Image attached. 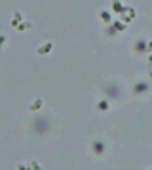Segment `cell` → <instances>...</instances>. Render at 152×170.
<instances>
[{"label": "cell", "mask_w": 152, "mask_h": 170, "mask_svg": "<svg viewBox=\"0 0 152 170\" xmlns=\"http://www.w3.org/2000/svg\"><path fill=\"white\" fill-rule=\"evenodd\" d=\"M106 34H108L110 38H114L116 34H118V30H116V27L112 25V23H110V25H106Z\"/></svg>", "instance_id": "9c48e42d"}, {"label": "cell", "mask_w": 152, "mask_h": 170, "mask_svg": "<svg viewBox=\"0 0 152 170\" xmlns=\"http://www.w3.org/2000/svg\"><path fill=\"white\" fill-rule=\"evenodd\" d=\"M133 91H135V93H139V95H143V93H146V91H148V83L146 81H139V83L133 85Z\"/></svg>", "instance_id": "277c9868"}, {"label": "cell", "mask_w": 152, "mask_h": 170, "mask_svg": "<svg viewBox=\"0 0 152 170\" xmlns=\"http://www.w3.org/2000/svg\"><path fill=\"white\" fill-rule=\"evenodd\" d=\"M146 53H152V40L146 42Z\"/></svg>", "instance_id": "9a60e30c"}, {"label": "cell", "mask_w": 152, "mask_h": 170, "mask_svg": "<svg viewBox=\"0 0 152 170\" xmlns=\"http://www.w3.org/2000/svg\"><path fill=\"white\" fill-rule=\"evenodd\" d=\"M99 111H108V108H110V102H108L106 98H101L99 102H97V106H95Z\"/></svg>", "instance_id": "8992f818"}, {"label": "cell", "mask_w": 152, "mask_h": 170, "mask_svg": "<svg viewBox=\"0 0 152 170\" xmlns=\"http://www.w3.org/2000/svg\"><path fill=\"white\" fill-rule=\"evenodd\" d=\"M99 19H101L103 23H106V25H110V23H112V15H110V11L101 9V11H99Z\"/></svg>", "instance_id": "5b68a950"}, {"label": "cell", "mask_w": 152, "mask_h": 170, "mask_svg": "<svg viewBox=\"0 0 152 170\" xmlns=\"http://www.w3.org/2000/svg\"><path fill=\"white\" fill-rule=\"evenodd\" d=\"M137 51H146V42L145 40H141L139 43H137V47H135Z\"/></svg>", "instance_id": "8fae6325"}, {"label": "cell", "mask_w": 152, "mask_h": 170, "mask_svg": "<svg viewBox=\"0 0 152 170\" xmlns=\"http://www.w3.org/2000/svg\"><path fill=\"white\" fill-rule=\"evenodd\" d=\"M19 23H23V13H21V11H15V13H14V19H12V27L15 28Z\"/></svg>", "instance_id": "52a82bcc"}, {"label": "cell", "mask_w": 152, "mask_h": 170, "mask_svg": "<svg viewBox=\"0 0 152 170\" xmlns=\"http://www.w3.org/2000/svg\"><path fill=\"white\" fill-rule=\"evenodd\" d=\"M51 49H53V42H46V43H42L40 47L36 49V53H38V55H48Z\"/></svg>", "instance_id": "3957f363"}, {"label": "cell", "mask_w": 152, "mask_h": 170, "mask_svg": "<svg viewBox=\"0 0 152 170\" xmlns=\"http://www.w3.org/2000/svg\"><path fill=\"white\" fill-rule=\"evenodd\" d=\"M120 19H124V23H126V25H127V23L131 21L133 17H129V15H124V13H120Z\"/></svg>", "instance_id": "4fadbf2b"}, {"label": "cell", "mask_w": 152, "mask_h": 170, "mask_svg": "<svg viewBox=\"0 0 152 170\" xmlns=\"http://www.w3.org/2000/svg\"><path fill=\"white\" fill-rule=\"evenodd\" d=\"M15 168H17V170H25V168H29V166H27L25 163H19V164H17Z\"/></svg>", "instance_id": "2e32d148"}, {"label": "cell", "mask_w": 152, "mask_h": 170, "mask_svg": "<svg viewBox=\"0 0 152 170\" xmlns=\"http://www.w3.org/2000/svg\"><path fill=\"white\" fill-rule=\"evenodd\" d=\"M29 168H32V170H40L42 166H40L38 161H30V163H29Z\"/></svg>", "instance_id": "7c38bea8"}, {"label": "cell", "mask_w": 152, "mask_h": 170, "mask_svg": "<svg viewBox=\"0 0 152 170\" xmlns=\"http://www.w3.org/2000/svg\"><path fill=\"white\" fill-rule=\"evenodd\" d=\"M105 147H106V145H105L101 140H93V142H91V151H93L95 155H103V153H105Z\"/></svg>", "instance_id": "6da1fadb"}, {"label": "cell", "mask_w": 152, "mask_h": 170, "mask_svg": "<svg viewBox=\"0 0 152 170\" xmlns=\"http://www.w3.org/2000/svg\"><path fill=\"white\" fill-rule=\"evenodd\" d=\"M32 28H34V23L32 21H23L15 27V32H25V30H32Z\"/></svg>", "instance_id": "7a4b0ae2"}, {"label": "cell", "mask_w": 152, "mask_h": 170, "mask_svg": "<svg viewBox=\"0 0 152 170\" xmlns=\"http://www.w3.org/2000/svg\"><path fill=\"white\" fill-rule=\"evenodd\" d=\"M112 25L116 27V30H118V32H124V30H126V25H124V23H118V21H114Z\"/></svg>", "instance_id": "30bf717a"}, {"label": "cell", "mask_w": 152, "mask_h": 170, "mask_svg": "<svg viewBox=\"0 0 152 170\" xmlns=\"http://www.w3.org/2000/svg\"><path fill=\"white\" fill-rule=\"evenodd\" d=\"M6 42H8V36H6V34H2V36H0V45L4 47V45H6Z\"/></svg>", "instance_id": "5bb4252c"}, {"label": "cell", "mask_w": 152, "mask_h": 170, "mask_svg": "<svg viewBox=\"0 0 152 170\" xmlns=\"http://www.w3.org/2000/svg\"><path fill=\"white\" fill-rule=\"evenodd\" d=\"M42 104H44V100H42V98H36V100L30 104V111H38V110L42 108Z\"/></svg>", "instance_id": "ba28073f"}]
</instances>
